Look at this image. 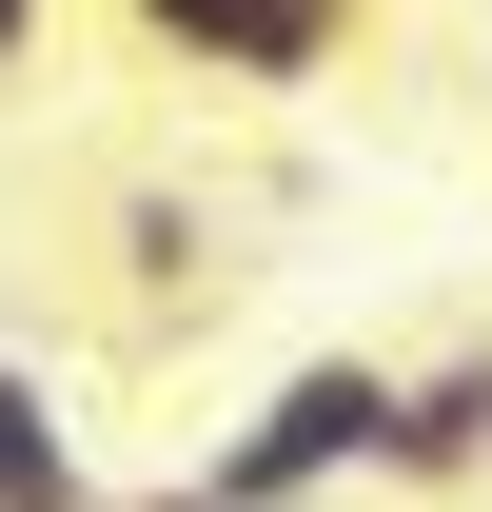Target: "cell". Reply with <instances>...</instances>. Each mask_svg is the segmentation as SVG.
I'll use <instances>...</instances> for the list:
<instances>
[{"label": "cell", "mask_w": 492, "mask_h": 512, "mask_svg": "<svg viewBox=\"0 0 492 512\" xmlns=\"http://www.w3.org/2000/svg\"><path fill=\"white\" fill-rule=\"evenodd\" d=\"M374 453H394V355H296L217 434V512H315V493H355Z\"/></svg>", "instance_id": "6da1fadb"}, {"label": "cell", "mask_w": 492, "mask_h": 512, "mask_svg": "<svg viewBox=\"0 0 492 512\" xmlns=\"http://www.w3.org/2000/svg\"><path fill=\"white\" fill-rule=\"evenodd\" d=\"M119 40H138V60H178V79H256V99H296V79L355 60L335 0H119Z\"/></svg>", "instance_id": "7a4b0ae2"}, {"label": "cell", "mask_w": 492, "mask_h": 512, "mask_svg": "<svg viewBox=\"0 0 492 512\" xmlns=\"http://www.w3.org/2000/svg\"><path fill=\"white\" fill-rule=\"evenodd\" d=\"M374 493H492V335L473 355H433V375H394V453H374Z\"/></svg>", "instance_id": "3957f363"}, {"label": "cell", "mask_w": 492, "mask_h": 512, "mask_svg": "<svg viewBox=\"0 0 492 512\" xmlns=\"http://www.w3.org/2000/svg\"><path fill=\"white\" fill-rule=\"evenodd\" d=\"M0 512H119V493H99V453H79V414H60V375H40V355H0Z\"/></svg>", "instance_id": "277c9868"}, {"label": "cell", "mask_w": 492, "mask_h": 512, "mask_svg": "<svg viewBox=\"0 0 492 512\" xmlns=\"http://www.w3.org/2000/svg\"><path fill=\"white\" fill-rule=\"evenodd\" d=\"M119 276H138V316H178V296H217V217L138 178V197H119Z\"/></svg>", "instance_id": "5b68a950"}, {"label": "cell", "mask_w": 492, "mask_h": 512, "mask_svg": "<svg viewBox=\"0 0 492 512\" xmlns=\"http://www.w3.org/2000/svg\"><path fill=\"white\" fill-rule=\"evenodd\" d=\"M20 60H40V0H0V79H20Z\"/></svg>", "instance_id": "8992f818"}, {"label": "cell", "mask_w": 492, "mask_h": 512, "mask_svg": "<svg viewBox=\"0 0 492 512\" xmlns=\"http://www.w3.org/2000/svg\"><path fill=\"white\" fill-rule=\"evenodd\" d=\"M119 512H217V473H178V493H119Z\"/></svg>", "instance_id": "52a82bcc"}, {"label": "cell", "mask_w": 492, "mask_h": 512, "mask_svg": "<svg viewBox=\"0 0 492 512\" xmlns=\"http://www.w3.org/2000/svg\"><path fill=\"white\" fill-rule=\"evenodd\" d=\"M335 20H394V0H335Z\"/></svg>", "instance_id": "ba28073f"}]
</instances>
